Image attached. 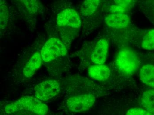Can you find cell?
<instances>
[{"instance_id":"1","label":"cell","mask_w":154,"mask_h":115,"mask_svg":"<svg viewBox=\"0 0 154 115\" xmlns=\"http://www.w3.org/2000/svg\"><path fill=\"white\" fill-rule=\"evenodd\" d=\"M23 110L37 115H46L48 112V107L36 98L25 96L9 104L4 107L5 111L8 114L14 113Z\"/></svg>"},{"instance_id":"2","label":"cell","mask_w":154,"mask_h":115,"mask_svg":"<svg viewBox=\"0 0 154 115\" xmlns=\"http://www.w3.org/2000/svg\"><path fill=\"white\" fill-rule=\"evenodd\" d=\"M140 59L137 53L128 48L121 49L118 52L115 63L119 71L125 75L135 73L140 66Z\"/></svg>"},{"instance_id":"3","label":"cell","mask_w":154,"mask_h":115,"mask_svg":"<svg viewBox=\"0 0 154 115\" xmlns=\"http://www.w3.org/2000/svg\"><path fill=\"white\" fill-rule=\"evenodd\" d=\"M65 45L60 39L50 38L41 50V58L45 62H49L57 58L65 56L67 53Z\"/></svg>"},{"instance_id":"4","label":"cell","mask_w":154,"mask_h":115,"mask_svg":"<svg viewBox=\"0 0 154 115\" xmlns=\"http://www.w3.org/2000/svg\"><path fill=\"white\" fill-rule=\"evenodd\" d=\"M96 98L92 94H84L70 97L66 102L67 109L70 112L81 113L91 109L94 104Z\"/></svg>"},{"instance_id":"5","label":"cell","mask_w":154,"mask_h":115,"mask_svg":"<svg viewBox=\"0 0 154 115\" xmlns=\"http://www.w3.org/2000/svg\"><path fill=\"white\" fill-rule=\"evenodd\" d=\"M60 91L58 82L48 80L36 85L35 88V98L41 101H47L57 96Z\"/></svg>"},{"instance_id":"6","label":"cell","mask_w":154,"mask_h":115,"mask_svg":"<svg viewBox=\"0 0 154 115\" xmlns=\"http://www.w3.org/2000/svg\"><path fill=\"white\" fill-rule=\"evenodd\" d=\"M57 23L58 25L78 29L81 26L80 17L76 10L67 8L62 11L57 15Z\"/></svg>"},{"instance_id":"7","label":"cell","mask_w":154,"mask_h":115,"mask_svg":"<svg viewBox=\"0 0 154 115\" xmlns=\"http://www.w3.org/2000/svg\"><path fill=\"white\" fill-rule=\"evenodd\" d=\"M109 42L106 38L100 39L97 43L91 55V61L95 65L104 64L107 57Z\"/></svg>"},{"instance_id":"8","label":"cell","mask_w":154,"mask_h":115,"mask_svg":"<svg viewBox=\"0 0 154 115\" xmlns=\"http://www.w3.org/2000/svg\"><path fill=\"white\" fill-rule=\"evenodd\" d=\"M105 22L110 28L123 29L129 26L131 20L126 14H111L105 18Z\"/></svg>"},{"instance_id":"9","label":"cell","mask_w":154,"mask_h":115,"mask_svg":"<svg viewBox=\"0 0 154 115\" xmlns=\"http://www.w3.org/2000/svg\"><path fill=\"white\" fill-rule=\"evenodd\" d=\"M88 74L92 79L102 82L108 80L110 76L111 71L109 67L105 64L95 65L89 67Z\"/></svg>"},{"instance_id":"10","label":"cell","mask_w":154,"mask_h":115,"mask_svg":"<svg viewBox=\"0 0 154 115\" xmlns=\"http://www.w3.org/2000/svg\"><path fill=\"white\" fill-rule=\"evenodd\" d=\"M41 55L35 52L29 60L23 69V74L27 78H30L34 75L36 71L40 68L42 63Z\"/></svg>"},{"instance_id":"11","label":"cell","mask_w":154,"mask_h":115,"mask_svg":"<svg viewBox=\"0 0 154 115\" xmlns=\"http://www.w3.org/2000/svg\"><path fill=\"white\" fill-rule=\"evenodd\" d=\"M139 77L142 82L146 86L154 89V65L147 64L141 67L139 71Z\"/></svg>"},{"instance_id":"12","label":"cell","mask_w":154,"mask_h":115,"mask_svg":"<svg viewBox=\"0 0 154 115\" xmlns=\"http://www.w3.org/2000/svg\"><path fill=\"white\" fill-rule=\"evenodd\" d=\"M141 103L144 109L154 115V89H148L143 92Z\"/></svg>"},{"instance_id":"13","label":"cell","mask_w":154,"mask_h":115,"mask_svg":"<svg viewBox=\"0 0 154 115\" xmlns=\"http://www.w3.org/2000/svg\"><path fill=\"white\" fill-rule=\"evenodd\" d=\"M100 4L99 0H87L83 2L81 8V14L84 17L92 15L96 11Z\"/></svg>"},{"instance_id":"14","label":"cell","mask_w":154,"mask_h":115,"mask_svg":"<svg viewBox=\"0 0 154 115\" xmlns=\"http://www.w3.org/2000/svg\"><path fill=\"white\" fill-rule=\"evenodd\" d=\"M142 47L147 50H154V29H151L146 32L143 38Z\"/></svg>"},{"instance_id":"15","label":"cell","mask_w":154,"mask_h":115,"mask_svg":"<svg viewBox=\"0 0 154 115\" xmlns=\"http://www.w3.org/2000/svg\"><path fill=\"white\" fill-rule=\"evenodd\" d=\"M1 1V27H4L8 20V11L6 5L4 2Z\"/></svg>"},{"instance_id":"16","label":"cell","mask_w":154,"mask_h":115,"mask_svg":"<svg viewBox=\"0 0 154 115\" xmlns=\"http://www.w3.org/2000/svg\"><path fill=\"white\" fill-rule=\"evenodd\" d=\"M129 8V6L114 4L110 7L109 11L111 14H125Z\"/></svg>"},{"instance_id":"17","label":"cell","mask_w":154,"mask_h":115,"mask_svg":"<svg viewBox=\"0 0 154 115\" xmlns=\"http://www.w3.org/2000/svg\"><path fill=\"white\" fill-rule=\"evenodd\" d=\"M125 115H152L145 109L132 108L128 110Z\"/></svg>"},{"instance_id":"18","label":"cell","mask_w":154,"mask_h":115,"mask_svg":"<svg viewBox=\"0 0 154 115\" xmlns=\"http://www.w3.org/2000/svg\"><path fill=\"white\" fill-rule=\"evenodd\" d=\"M115 4L122 5L125 6H129L132 5L133 1L130 0H116L114 1Z\"/></svg>"}]
</instances>
